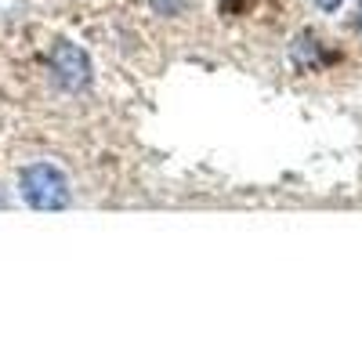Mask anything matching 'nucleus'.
Wrapping results in <instances>:
<instances>
[{"instance_id":"nucleus-1","label":"nucleus","mask_w":362,"mask_h":362,"mask_svg":"<svg viewBox=\"0 0 362 362\" xmlns=\"http://www.w3.org/2000/svg\"><path fill=\"white\" fill-rule=\"evenodd\" d=\"M18 196L25 206L40 210V214H54V210H66L73 203V185L62 167L37 160L18 170Z\"/></svg>"},{"instance_id":"nucleus-2","label":"nucleus","mask_w":362,"mask_h":362,"mask_svg":"<svg viewBox=\"0 0 362 362\" xmlns=\"http://www.w3.org/2000/svg\"><path fill=\"white\" fill-rule=\"evenodd\" d=\"M47 76L58 90H69V95H80V90L90 87L95 80V66H90V54L73 44V40H58L47 54Z\"/></svg>"},{"instance_id":"nucleus-3","label":"nucleus","mask_w":362,"mask_h":362,"mask_svg":"<svg viewBox=\"0 0 362 362\" xmlns=\"http://www.w3.org/2000/svg\"><path fill=\"white\" fill-rule=\"evenodd\" d=\"M290 54H293V62L305 66V69L315 66V62H319V40H315V33H300V37L293 40Z\"/></svg>"},{"instance_id":"nucleus-4","label":"nucleus","mask_w":362,"mask_h":362,"mask_svg":"<svg viewBox=\"0 0 362 362\" xmlns=\"http://www.w3.org/2000/svg\"><path fill=\"white\" fill-rule=\"evenodd\" d=\"M148 8H153L156 15H163V18H174V15H181L189 8V0H148Z\"/></svg>"},{"instance_id":"nucleus-5","label":"nucleus","mask_w":362,"mask_h":362,"mask_svg":"<svg viewBox=\"0 0 362 362\" xmlns=\"http://www.w3.org/2000/svg\"><path fill=\"white\" fill-rule=\"evenodd\" d=\"M312 4H315V8H322V11H337V8L344 4V0H312Z\"/></svg>"},{"instance_id":"nucleus-6","label":"nucleus","mask_w":362,"mask_h":362,"mask_svg":"<svg viewBox=\"0 0 362 362\" xmlns=\"http://www.w3.org/2000/svg\"><path fill=\"white\" fill-rule=\"evenodd\" d=\"M358 33H362V8H358Z\"/></svg>"}]
</instances>
